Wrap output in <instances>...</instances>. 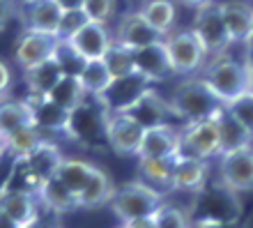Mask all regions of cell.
<instances>
[{
	"mask_svg": "<svg viewBox=\"0 0 253 228\" xmlns=\"http://www.w3.org/2000/svg\"><path fill=\"white\" fill-rule=\"evenodd\" d=\"M168 101H170L177 120H184V122L212 118L214 113H219L221 108L226 106L212 92V88L207 86V81L203 76H189V79L180 81L173 88V94H170Z\"/></svg>",
	"mask_w": 253,
	"mask_h": 228,
	"instance_id": "obj_1",
	"label": "cell"
},
{
	"mask_svg": "<svg viewBox=\"0 0 253 228\" xmlns=\"http://www.w3.org/2000/svg\"><path fill=\"white\" fill-rule=\"evenodd\" d=\"M200 76L207 81V86L212 88V92L223 104L237 99V97H242L244 92L251 90V72L247 69L244 60H235L230 55L214 58L203 69Z\"/></svg>",
	"mask_w": 253,
	"mask_h": 228,
	"instance_id": "obj_2",
	"label": "cell"
},
{
	"mask_svg": "<svg viewBox=\"0 0 253 228\" xmlns=\"http://www.w3.org/2000/svg\"><path fill=\"white\" fill-rule=\"evenodd\" d=\"M164 198H166L164 191L154 189L152 184H147L143 180H136V182H126L120 189H115V194L108 205L113 210V215L125 224L131 222V219H138V217H152L164 203Z\"/></svg>",
	"mask_w": 253,
	"mask_h": 228,
	"instance_id": "obj_3",
	"label": "cell"
},
{
	"mask_svg": "<svg viewBox=\"0 0 253 228\" xmlns=\"http://www.w3.org/2000/svg\"><path fill=\"white\" fill-rule=\"evenodd\" d=\"M219 113H214L212 118H203V120L180 125V138H182L180 154L198 157V159H210V157H219L223 152Z\"/></svg>",
	"mask_w": 253,
	"mask_h": 228,
	"instance_id": "obj_4",
	"label": "cell"
},
{
	"mask_svg": "<svg viewBox=\"0 0 253 228\" xmlns=\"http://www.w3.org/2000/svg\"><path fill=\"white\" fill-rule=\"evenodd\" d=\"M191 30L200 40V44H203V48H205L207 58H212V60L214 58L226 55L228 46L233 44L230 37H228L226 23H223V19H221L219 2H214V0L210 2V5L196 9V19H193Z\"/></svg>",
	"mask_w": 253,
	"mask_h": 228,
	"instance_id": "obj_5",
	"label": "cell"
},
{
	"mask_svg": "<svg viewBox=\"0 0 253 228\" xmlns=\"http://www.w3.org/2000/svg\"><path fill=\"white\" fill-rule=\"evenodd\" d=\"M164 44H166L168 58H170L175 74H193V72L203 69L207 53L191 28L166 35Z\"/></svg>",
	"mask_w": 253,
	"mask_h": 228,
	"instance_id": "obj_6",
	"label": "cell"
},
{
	"mask_svg": "<svg viewBox=\"0 0 253 228\" xmlns=\"http://www.w3.org/2000/svg\"><path fill=\"white\" fill-rule=\"evenodd\" d=\"M219 182L235 194L253 189V143L219 154Z\"/></svg>",
	"mask_w": 253,
	"mask_h": 228,
	"instance_id": "obj_7",
	"label": "cell"
},
{
	"mask_svg": "<svg viewBox=\"0 0 253 228\" xmlns=\"http://www.w3.org/2000/svg\"><path fill=\"white\" fill-rule=\"evenodd\" d=\"M143 132H145V127L129 113H120V111L106 113V143L115 154H120V157L136 154Z\"/></svg>",
	"mask_w": 253,
	"mask_h": 228,
	"instance_id": "obj_8",
	"label": "cell"
},
{
	"mask_svg": "<svg viewBox=\"0 0 253 228\" xmlns=\"http://www.w3.org/2000/svg\"><path fill=\"white\" fill-rule=\"evenodd\" d=\"M120 113H129L145 129L157 127V125H173V120H177L170 101H166L152 88H145L131 104H126L125 108H120Z\"/></svg>",
	"mask_w": 253,
	"mask_h": 228,
	"instance_id": "obj_9",
	"label": "cell"
},
{
	"mask_svg": "<svg viewBox=\"0 0 253 228\" xmlns=\"http://www.w3.org/2000/svg\"><path fill=\"white\" fill-rule=\"evenodd\" d=\"M182 152L180 127L175 125H157L143 132L140 145L136 150L138 159H177Z\"/></svg>",
	"mask_w": 253,
	"mask_h": 228,
	"instance_id": "obj_10",
	"label": "cell"
},
{
	"mask_svg": "<svg viewBox=\"0 0 253 228\" xmlns=\"http://www.w3.org/2000/svg\"><path fill=\"white\" fill-rule=\"evenodd\" d=\"M58 48V37L46 33H35V30H23L21 37L14 44V62L23 69H30L35 65L46 62L55 55Z\"/></svg>",
	"mask_w": 253,
	"mask_h": 228,
	"instance_id": "obj_11",
	"label": "cell"
},
{
	"mask_svg": "<svg viewBox=\"0 0 253 228\" xmlns=\"http://www.w3.org/2000/svg\"><path fill=\"white\" fill-rule=\"evenodd\" d=\"M164 40V35H159L150 23L145 21V16L140 14V9H131V12H125L115 26L113 33V42L122 44V46L131 48H143L150 46V44H157V42Z\"/></svg>",
	"mask_w": 253,
	"mask_h": 228,
	"instance_id": "obj_12",
	"label": "cell"
},
{
	"mask_svg": "<svg viewBox=\"0 0 253 228\" xmlns=\"http://www.w3.org/2000/svg\"><path fill=\"white\" fill-rule=\"evenodd\" d=\"M65 42L87 62V60H101V58L106 55V51L111 48V44H113V35L108 33L106 26L85 21V23Z\"/></svg>",
	"mask_w": 253,
	"mask_h": 228,
	"instance_id": "obj_13",
	"label": "cell"
},
{
	"mask_svg": "<svg viewBox=\"0 0 253 228\" xmlns=\"http://www.w3.org/2000/svg\"><path fill=\"white\" fill-rule=\"evenodd\" d=\"M62 16L65 9L55 0H33V2H23V7L19 9V19L26 30L55 35V37L60 30Z\"/></svg>",
	"mask_w": 253,
	"mask_h": 228,
	"instance_id": "obj_14",
	"label": "cell"
},
{
	"mask_svg": "<svg viewBox=\"0 0 253 228\" xmlns=\"http://www.w3.org/2000/svg\"><path fill=\"white\" fill-rule=\"evenodd\" d=\"M207 159L198 157H184L180 154L175 159L173 168V182H170V191H187V194H200L207 187Z\"/></svg>",
	"mask_w": 253,
	"mask_h": 228,
	"instance_id": "obj_15",
	"label": "cell"
},
{
	"mask_svg": "<svg viewBox=\"0 0 253 228\" xmlns=\"http://www.w3.org/2000/svg\"><path fill=\"white\" fill-rule=\"evenodd\" d=\"M0 208L5 210V215L16 224V228H26L37 219V210H40V198L33 191H23V189H0Z\"/></svg>",
	"mask_w": 253,
	"mask_h": 228,
	"instance_id": "obj_16",
	"label": "cell"
},
{
	"mask_svg": "<svg viewBox=\"0 0 253 228\" xmlns=\"http://www.w3.org/2000/svg\"><path fill=\"white\" fill-rule=\"evenodd\" d=\"M133 62H136V74H140L143 79L150 81V83L164 81L166 76L175 74L164 40L157 42V44H150V46L136 48L133 51Z\"/></svg>",
	"mask_w": 253,
	"mask_h": 228,
	"instance_id": "obj_17",
	"label": "cell"
},
{
	"mask_svg": "<svg viewBox=\"0 0 253 228\" xmlns=\"http://www.w3.org/2000/svg\"><path fill=\"white\" fill-rule=\"evenodd\" d=\"M221 19L226 23L228 37L233 44H244L253 35V5L244 0H223L219 2Z\"/></svg>",
	"mask_w": 253,
	"mask_h": 228,
	"instance_id": "obj_18",
	"label": "cell"
},
{
	"mask_svg": "<svg viewBox=\"0 0 253 228\" xmlns=\"http://www.w3.org/2000/svg\"><path fill=\"white\" fill-rule=\"evenodd\" d=\"M19 159H21V164L26 166L28 173L33 175L35 180H37V184L42 187V182L48 180V178H53V175L58 173V168H60L65 154H62V150L58 148L53 141L46 138L40 148H35L30 154L19 157Z\"/></svg>",
	"mask_w": 253,
	"mask_h": 228,
	"instance_id": "obj_19",
	"label": "cell"
},
{
	"mask_svg": "<svg viewBox=\"0 0 253 228\" xmlns=\"http://www.w3.org/2000/svg\"><path fill=\"white\" fill-rule=\"evenodd\" d=\"M30 106H33L35 125L46 134V132H62L69 134V118L72 111H65L62 106H58L55 101H51L48 97H28Z\"/></svg>",
	"mask_w": 253,
	"mask_h": 228,
	"instance_id": "obj_20",
	"label": "cell"
},
{
	"mask_svg": "<svg viewBox=\"0 0 253 228\" xmlns=\"http://www.w3.org/2000/svg\"><path fill=\"white\" fill-rule=\"evenodd\" d=\"M62 76H65V72L58 65L55 55L48 58L46 62H42V65L23 69V81H26V88H28V97H46Z\"/></svg>",
	"mask_w": 253,
	"mask_h": 228,
	"instance_id": "obj_21",
	"label": "cell"
},
{
	"mask_svg": "<svg viewBox=\"0 0 253 228\" xmlns=\"http://www.w3.org/2000/svg\"><path fill=\"white\" fill-rule=\"evenodd\" d=\"M37 198H40V203L48 212H53V215H58V217L79 210V198H76L55 175L42 182V187L37 189Z\"/></svg>",
	"mask_w": 253,
	"mask_h": 228,
	"instance_id": "obj_22",
	"label": "cell"
},
{
	"mask_svg": "<svg viewBox=\"0 0 253 228\" xmlns=\"http://www.w3.org/2000/svg\"><path fill=\"white\" fill-rule=\"evenodd\" d=\"M35 125L33 106L28 99H0V136H12L23 127Z\"/></svg>",
	"mask_w": 253,
	"mask_h": 228,
	"instance_id": "obj_23",
	"label": "cell"
},
{
	"mask_svg": "<svg viewBox=\"0 0 253 228\" xmlns=\"http://www.w3.org/2000/svg\"><path fill=\"white\" fill-rule=\"evenodd\" d=\"M115 184L111 180V175L104 171V168H94L92 178L87 182V187L81 191L79 196V208L83 210H94V208H101V205H108L111 198L115 194Z\"/></svg>",
	"mask_w": 253,
	"mask_h": 228,
	"instance_id": "obj_24",
	"label": "cell"
},
{
	"mask_svg": "<svg viewBox=\"0 0 253 228\" xmlns=\"http://www.w3.org/2000/svg\"><path fill=\"white\" fill-rule=\"evenodd\" d=\"M94 164H90V161H83V159H72V157H65L60 164V168H58V173H55V178L65 184L69 191H72L76 198L81 196V191L87 187V182H90V178H92L94 173Z\"/></svg>",
	"mask_w": 253,
	"mask_h": 228,
	"instance_id": "obj_25",
	"label": "cell"
},
{
	"mask_svg": "<svg viewBox=\"0 0 253 228\" xmlns=\"http://www.w3.org/2000/svg\"><path fill=\"white\" fill-rule=\"evenodd\" d=\"M79 79L83 83V88H85V92L90 97H97V99L104 97L108 92V88L115 83V76L111 74V69L104 62V58L101 60H87L83 65V69H81Z\"/></svg>",
	"mask_w": 253,
	"mask_h": 228,
	"instance_id": "obj_26",
	"label": "cell"
},
{
	"mask_svg": "<svg viewBox=\"0 0 253 228\" xmlns=\"http://www.w3.org/2000/svg\"><path fill=\"white\" fill-rule=\"evenodd\" d=\"M46 97L51 101H55L58 106H62L65 111H74V108H79L90 94L85 92V88H83L79 76L65 74L58 83H55V88L46 94Z\"/></svg>",
	"mask_w": 253,
	"mask_h": 228,
	"instance_id": "obj_27",
	"label": "cell"
},
{
	"mask_svg": "<svg viewBox=\"0 0 253 228\" xmlns=\"http://www.w3.org/2000/svg\"><path fill=\"white\" fill-rule=\"evenodd\" d=\"M140 14L145 16V21L157 30L159 35H170L175 26V16H177V9H175L173 0H147L145 5L140 7Z\"/></svg>",
	"mask_w": 253,
	"mask_h": 228,
	"instance_id": "obj_28",
	"label": "cell"
},
{
	"mask_svg": "<svg viewBox=\"0 0 253 228\" xmlns=\"http://www.w3.org/2000/svg\"><path fill=\"white\" fill-rule=\"evenodd\" d=\"M175 159H138L140 180L152 184L159 191H170Z\"/></svg>",
	"mask_w": 253,
	"mask_h": 228,
	"instance_id": "obj_29",
	"label": "cell"
},
{
	"mask_svg": "<svg viewBox=\"0 0 253 228\" xmlns=\"http://www.w3.org/2000/svg\"><path fill=\"white\" fill-rule=\"evenodd\" d=\"M7 152H12L14 157H26L30 154L35 148H40L42 143L46 141V134L42 132L37 125L23 127L19 132H14L12 136H7Z\"/></svg>",
	"mask_w": 253,
	"mask_h": 228,
	"instance_id": "obj_30",
	"label": "cell"
},
{
	"mask_svg": "<svg viewBox=\"0 0 253 228\" xmlns=\"http://www.w3.org/2000/svg\"><path fill=\"white\" fill-rule=\"evenodd\" d=\"M219 125H221V141H223V152L235 148H244L249 143H253L251 134L242 127L240 122L235 120L233 115L226 111V106L221 108L219 113Z\"/></svg>",
	"mask_w": 253,
	"mask_h": 228,
	"instance_id": "obj_31",
	"label": "cell"
},
{
	"mask_svg": "<svg viewBox=\"0 0 253 228\" xmlns=\"http://www.w3.org/2000/svg\"><path fill=\"white\" fill-rule=\"evenodd\" d=\"M104 62L108 65V69H111V74H113L115 79H125V76L136 74L133 51L122 46V44H118V42L111 44V48H108L106 55H104Z\"/></svg>",
	"mask_w": 253,
	"mask_h": 228,
	"instance_id": "obj_32",
	"label": "cell"
},
{
	"mask_svg": "<svg viewBox=\"0 0 253 228\" xmlns=\"http://www.w3.org/2000/svg\"><path fill=\"white\" fill-rule=\"evenodd\" d=\"M157 228H191L193 219L184 208L175 205V203H161L159 210L152 215Z\"/></svg>",
	"mask_w": 253,
	"mask_h": 228,
	"instance_id": "obj_33",
	"label": "cell"
},
{
	"mask_svg": "<svg viewBox=\"0 0 253 228\" xmlns=\"http://www.w3.org/2000/svg\"><path fill=\"white\" fill-rule=\"evenodd\" d=\"M226 111L233 115L235 120L240 122L242 127L247 129L249 134H251V138H253V90L244 92L242 97H237V99L228 101Z\"/></svg>",
	"mask_w": 253,
	"mask_h": 228,
	"instance_id": "obj_34",
	"label": "cell"
},
{
	"mask_svg": "<svg viewBox=\"0 0 253 228\" xmlns=\"http://www.w3.org/2000/svg\"><path fill=\"white\" fill-rule=\"evenodd\" d=\"M81 9H83L87 21L108 26V21L115 16L118 0H83V7H81Z\"/></svg>",
	"mask_w": 253,
	"mask_h": 228,
	"instance_id": "obj_35",
	"label": "cell"
},
{
	"mask_svg": "<svg viewBox=\"0 0 253 228\" xmlns=\"http://www.w3.org/2000/svg\"><path fill=\"white\" fill-rule=\"evenodd\" d=\"M55 60H58V65L62 67V72L65 74H72V76H79L81 69H83V65H85V60L81 58L76 51H74L69 44H67L65 40H58V48H55Z\"/></svg>",
	"mask_w": 253,
	"mask_h": 228,
	"instance_id": "obj_36",
	"label": "cell"
},
{
	"mask_svg": "<svg viewBox=\"0 0 253 228\" xmlns=\"http://www.w3.org/2000/svg\"><path fill=\"white\" fill-rule=\"evenodd\" d=\"M85 21L87 19H85V14H83V9L65 12V16H62V21H60V30H58V40H69Z\"/></svg>",
	"mask_w": 253,
	"mask_h": 228,
	"instance_id": "obj_37",
	"label": "cell"
},
{
	"mask_svg": "<svg viewBox=\"0 0 253 228\" xmlns=\"http://www.w3.org/2000/svg\"><path fill=\"white\" fill-rule=\"evenodd\" d=\"M12 88V69L5 60H0V99L7 97V90Z\"/></svg>",
	"mask_w": 253,
	"mask_h": 228,
	"instance_id": "obj_38",
	"label": "cell"
},
{
	"mask_svg": "<svg viewBox=\"0 0 253 228\" xmlns=\"http://www.w3.org/2000/svg\"><path fill=\"white\" fill-rule=\"evenodd\" d=\"M122 228H157L152 217H138V219H131V222H125Z\"/></svg>",
	"mask_w": 253,
	"mask_h": 228,
	"instance_id": "obj_39",
	"label": "cell"
},
{
	"mask_svg": "<svg viewBox=\"0 0 253 228\" xmlns=\"http://www.w3.org/2000/svg\"><path fill=\"white\" fill-rule=\"evenodd\" d=\"M244 65H247V69L251 72V76H253V37H249L247 42H244Z\"/></svg>",
	"mask_w": 253,
	"mask_h": 228,
	"instance_id": "obj_40",
	"label": "cell"
},
{
	"mask_svg": "<svg viewBox=\"0 0 253 228\" xmlns=\"http://www.w3.org/2000/svg\"><path fill=\"white\" fill-rule=\"evenodd\" d=\"M9 16H12V0H0V30L5 28Z\"/></svg>",
	"mask_w": 253,
	"mask_h": 228,
	"instance_id": "obj_41",
	"label": "cell"
},
{
	"mask_svg": "<svg viewBox=\"0 0 253 228\" xmlns=\"http://www.w3.org/2000/svg\"><path fill=\"white\" fill-rule=\"evenodd\" d=\"M26 228H62V226L58 222H46V219H40V217H37V219H35L33 224H28Z\"/></svg>",
	"mask_w": 253,
	"mask_h": 228,
	"instance_id": "obj_42",
	"label": "cell"
},
{
	"mask_svg": "<svg viewBox=\"0 0 253 228\" xmlns=\"http://www.w3.org/2000/svg\"><path fill=\"white\" fill-rule=\"evenodd\" d=\"M55 2H58L65 12H72V9H81V7H83V0H55Z\"/></svg>",
	"mask_w": 253,
	"mask_h": 228,
	"instance_id": "obj_43",
	"label": "cell"
},
{
	"mask_svg": "<svg viewBox=\"0 0 253 228\" xmlns=\"http://www.w3.org/2000/svg\"><path fill=\"white\" fill-rule=\"evenodd\" d=\"M184 7H191V9H200V7H205V5H210L212 0H180Z\"/></svg>",
	"mask_w": 253,
	"mask_h": 228,
	"instance_id": "obj_44",
	"label": "cell"
},
{
	"mask_svg": "<svg viewBox=\"0 0 253 228\" xmlns=\"http://www.w3.org/2000/svg\"><path fill=\"white\" fill-rule=\"evenodd\" d=\"M0 228H16V224L9 219V217L5 215V210L0 208Z\"/></svg>",
	"mask_w": 253,
	"mask_h": 228,
	"instance_id": "obj_45",
	"label": "cell"
},
{
	"mask_svg": "<svg viewBox=\"0 0 253 228\" xmlns=\"http://www.w3.org/2000/svg\"><path fill=\"white\" fill-rule=\"evenodd\" d=\"M7 152V141H5V136H0V157Z\"/></svg>",
	"mask_w": 253,
	"mask_h": 228,
	"instance_id": "obj_46",
	"label": "cell"
},
{
	"mask_svg": "<svg viewBox=\"0 0 253 228\" xmlns=\"http://www.w3.org/2000/svg\"><path fill=\"white\" fill-rule=\"evenodd\" d=\"M251 90H253V76H251Z\"/></svg>",
	"mask_w": 253,
	"mask_h": 228,
	"instance_id": "obj_47",
	"label": "cell"
},
{
	"mask_svg": "<svg viewBox=\"0 0 253 228\" xmlns=\"http://www.w3.org/2000/svg\"><path fill=\"white\" fill-rule=\"evenodd\" d=\"M120 228H122V224H120Z\"/></svg>",
	"mask_w": 253,
	"mask_h": 228,
	"instance_id": "obj_48",
	"label": "cell"
},
{
	"mask_svg": "<svg viewBox=\"0 0 253 228\" xmlns=\"http://www.w3.org/2000/svg\"><path fill=\"white\" fill-rule=\"evenodd\" d=\"M251 37H253V35H251Z\"/></svg>",
	"mask_w": 253,
	"mask_h": 228,
	"instance_id": "obj_49",
	"label": "cell"
},
{
	"mask_svg": "<svg viewBox=\"0 0 253 228\" xmlns=\"http://www.w3.org/2000/svg\"><path fill=\"white\" fill-rule=\"evenodd\" d=\"M191 228H193V226H191Z\"/></svg>",
	"mask_w": 253,
	"mask_h": 228,
	"instance_id": "obj_50",
	"label": "cell"
}]
</instances>
